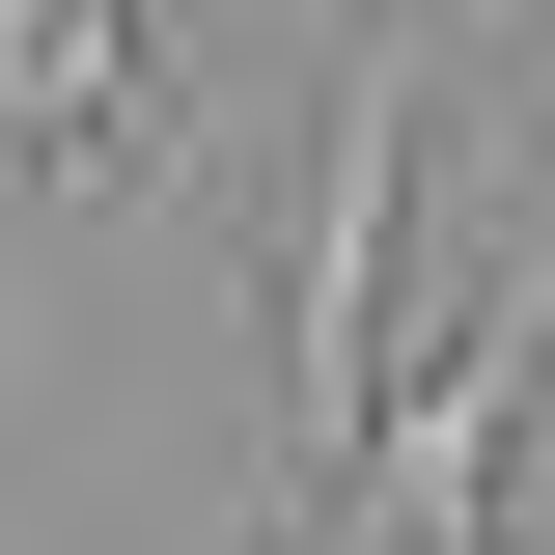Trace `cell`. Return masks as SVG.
Returning a JSON list of instances; mask_svg holds the SVG:
<instances>
[{
  "label": "cell",
  "mask_w": 555,
  "mask_h": 555,
  "mask_svg": "<svg viewBox=\"0 0 555 555\" xmlns=\"http://www.w3.org/2000/svg\"><path fill=\"white\" fill-rule=\"evenodd\" d=\"M528 389H555V222H528V278H500L473 334L361 416V473L306 500V528H334V555H500V444H528Z\"/></svg>",
  "instance_id": "obj_2"
},
{
  "label": "cell",
  "mask_w": 555,
  "mask_h": 555,
  "mask_svg": "<svg viewBox=\"0 0 555 555\" xmlns=\"http://www.w3.org/2000/svg\"><path fill=\"white\" fill-rule=\"evenodd\" d=\"M389 278H416V0H334V112L278 195V473L334 500L389 416Z\"/></svg>",
  "instance_id": "obj_1"
},
{
  "label": "cell",
  "mask_w": 555,
  "mask_h": 555,
  "mask_svg": "<svg viewBox=\"0 0 555 555\" xmlns=\"http://www.w3.org/2000/svg\"><path fill=\"white\" fill-rule=\"evenodd\" d=\"M112 139H139V0H0V167L112 195Z\"/></svg>",
  "instance_id": "obj_3"
}]
</instances>
